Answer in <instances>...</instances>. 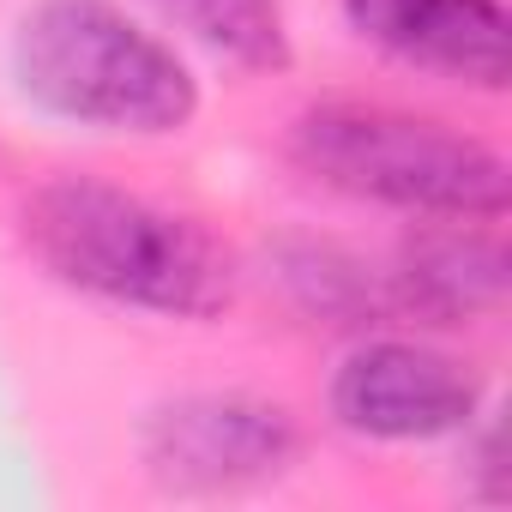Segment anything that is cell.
I'll use <instances>...</instances> for the list:
<instances>
[{"label":"cell","instance_id":"7a4b0ae2","mask_svg":"<svg viewBox=\"0 0 512 512\" xmlns=\"http://www.w3.org/2000/svg\"><path fill=\"white\" fill-rule=\"evenodd\" d=\"M19 91L79 127L163 139L199 115L187 61L115 0H37L13 31Z\"/></svg>","mask_w":512,"mask_h":512},{"label":"cell","instance_id":"8992f818","mask_svg":"<svg viewBox=\"0 0 512 512\" xmlns=\"http://www.w3.org/2000/svg\"><path fill=\"white\" fill-rule=\"evenodd\" d=\"M356 37L404 67L506 91L512 79V19L500 0H344Z\"/></svg>","mask_w":512,"mask_h":512},{"label":"cell","instance_id":"52a82bcc","mask_svg":"<svg viewBox=\"0 0 512 512\" xmlns=\"http://www.w3.org/2000/svg\"><path fill=\"white\" fill-rule=\"evenodd\" d=\"M386 278L398 296V320L464 326L506 302L512 260L494 229H476V217H434L404 235Z\"/></svg>","mask_w":512,"mask_h":512},{"label":"cell","instance_id":"5b68a950","mask_svg":"<svg viewBox=\"0 0 512 512\" xmlns=\"http://www.w3.org/2000/svg\"><path fill=\"white\" fill-rule=\"evenodd\" d=\"M326 404L362 440H440L482 416V374L416 338H362L338 362Z\"/></svg>","mask_w":512,"mask_h":512},{"label":"cell","instance_id":"277c9868","mask_svg":"<svg viewBox=\"0 0 512 512\" xmlns=\"http://www.w3.org/2000/svg\"><path fill=\"white\" fill-rule=\"evenodd\" d=\"M139 458L169 494H235L278 482L302 458V422L247 392H181L145 410Z\"/></svg>","mask_w":512,"mask_h":512},{"label":"cell","instance_id":"9c48e42d","mask_svg":"<svg viewBox=\"0 0 512 512\" xmlns=\"http://www.w3.org/2000/svg\"><path fill=\"white\" fill-rule=\"evenodd\" d=\"M151 7L163 13V25L241 73H284L296 61L278 0H151Z\"/></svg>","mask_w":512,"mask_h":512},{"label":"cell","instance_id":"3957f363","mask_svg":"<svg viewBox=\"0 0 512 512\" xmlns=\"http://www.w3.org/2000/svg\"><path fill=\"white\" fill-rule=\"evenodd\" d=\"M290 151L314 181L410 217L494 223L512 205V169L488 139L380 103L308 109L290 133Z\"/></svg>","mask_w":512,"mask_h":512},{"label":"cell","instance_id":"6da1fadb","mask_svg":"<svg viewBox=\"0 0 512 512\" xmlns=\"http://www.w3.org/2000/svg\"><path fill=\"white\" fill-rule=\"evenodd\" d=\"M19 235L55 284L115 308L217 320L235 302V253L199 217L97 175H49L31 187Z\"/></svg>","mask_w":512,"mask_h":512},{"label":"cell","instance_id":"ba28073f","mask_svg":"<svg viewBox=\"0 0 512 512\" xmlns=\"http://www.w3.org/2000/svg\"><path fill=\"white\" fill-rule=\"evenodd\" d=\"M272 278L290 296V308L332 332H380L398 326L392 278L368 260L332 247V241H278L272 247Z\"/></svg>","mask_w":512,"mask_h":512}]
</instances>
